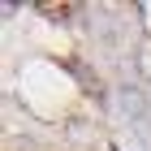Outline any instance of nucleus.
<instances>
[{"label":"nucleus","mask_w":151,"mask_h":151,"mask_svg":"<svg viewBox=\"0 0 151 151\" xmlns=\"http://www.w3.org/2000/svg\"><path fill=\"white\" fill-rule=\"evenodd\" d=\"M121 112L129 116V121H134V125H142L147 129V99H142V91H134V86H121Z\"/></svg>","instance_id":"nucleus-1"}]
</instances>
